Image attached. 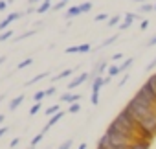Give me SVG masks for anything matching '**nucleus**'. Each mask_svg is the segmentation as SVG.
<instances>
[{
    "label": "nucleus",
    "mask_w": 156,
    "mask_h": 149,
    "mask_svg": "<svg viewBox=\"0 0 156 149\" xmlns=\"http://www.w3.org/2000/svg\"><path fill=\"white\" fill-rule=\"evenodd\" d=\"M42 136H44V133H39L37 136H33V138H31V147H35V145L42 140Z\"/></svg>",
    "instance_id": "nucleus-30"
},
{
    "label": "nucleus",
    "mask_w": 156,
    "mask_h": 149,
    "mask_svg": "<svg viewBox=\"0 0 156 149\" xmlns=\"http://www.w3.org/2000/svg\"><path fill=\"white\" fill-rule=\"evenodd\" d=\"M77 15H83V11H81L79 6H73V8H70V9L66 11V19H73V17H77Z\"/></svg>",
    "instance_id": "nucleus-17"
},
{
    "label": "nucleus",
    "mask_w": 156,
    "mask_h": 149,
    "mask_svg": "<svg viewBox=\"0 0 156 149\" xmlns=\"http://www.w3.org/2000/svg\"><path fill=\"white\" fill-rule=\"evenodd\" d=\"M132 64H134V59H132V57L125 59V61H123V63L119 64V72H127V70H129V68H130Z\"/></svg>",
    "instance_id": "nucleus-19"
},
{
    "label": "nucleus",
    "mask_w": 156,
    "mask_h": 149,
    "mask_svg": "<svg viewBox=\"0 0 156 149\" xmlns=\"http://www.w3.org/2000/svg\"><path fill=\"white\" fill-rule=\"evenodd\" d=\"M92 6H94V4L90 2V0H88V2H83V4H79V8H81V11H83V13H88V11L92 9Z\"/></svg>",
    "instance_id": "nucleus-23"
},
{
    "label": "nucleus",
    "mask_w": 156,
    "mask_h": 149,
    "mask_svg": "<svg viewBox=\"0 0 156 149\" xmlns=\"http://www.w3.org/2000/svg\"><path fill=\"white\" fill-rule=\"evenodd\" d=\"M154 66H156V57H154V59H152V61H151V63L147 64V72H151V70H152Z\"/></svg>",
    "instance_id": "nucleus-37"
},
{
    "label": "nucleus",
    "mask_w": 156,
    "mask_h": 149,
    "mask_svg": "<svg viewBox=\"0 0 156 149\" xmlns=\"http://www.w3.org/2000/svg\"><path fill=\"white\" fill-rule=\"evenodd\" d=\"M127 107L130 109V112L134 114L141 133L145 138L152 140L156 136V107H149V105H141L138 103L134 98L127 103Z\"/></svg>",
    "instance_id": "nucleus-1"
},
{
    "label": "nucleus",
    "mask_w": 156,
    "mask_h": 149,
    "mask_svg": "<svg viewBox=\"0 0 156 149\" xmlns=\"http://www.w3.org/2000/svg\"><path fill=\"white\" fill-rule=\"evenodd\" d=\"M77 149H87V144H85V142H83V144H81V145H79V147H77Z\"/></svg>",
    "instance_id": "nucleus-45"
},
{
    "label": "nucleus",
    "mask_w": 156,
    "mask_h": 149,
    "mask_svg": "<svg viewBox=\"0 0 156 149\" xmlns=\"http://www.w3.org/2000/svg\"><path fill=\"white\" fill-rule=\"evenodd\" d=\"M154 11H156V4H154Z\"/></svg>",
    "instance_id": "nucleus-50"
},
{
    "label": "nucleus",
    "mask_w": 156,
    "mask_h": 149,
    "mask_svg": "<svg viewBox=\"0 0 156 149\" xmlns=\"http://www.w3.org/2000/svg\"><path fill=\"white\" fill-rule=\"evenodd\" d=\"M72 74H73V70H72V68H66V70H62L61 74H57V76H55V78H51V81L55 83V81H61V79H66V78H70V76H72Z\"/></svg>",
    "instance_id": "nucleus-13"
},
{
    "label": "nucleus",
    "mask_w": 156,
    "mask_h": 149,
    "mask_svg": "<svg viewBox=\"0 0 156 149\" xmlns=\"http://www.w3.org/2000/svg\"><path fill=\"white\" fill-rule=\"evenodd\" d=\"M24 98H26L24 94H19V96H15V98L9 101V111H15V109H19V105L24 101Z\"/></svg>",
    "instance_id": "nucleus-12"
},
{
    "label": "nucleus",
    "mask_w": 156,
    "mask_h": 149,
    "mask_svg": "<svg viewBox=\"0 0 156 149\" xmlns=\"http://www.w3.org/2000/svg\"><path fill=\"white\" fill-rule=\"evenodd\" d=\"M119 74H121V72H119V66H116V64H112V63H110V66L107 68V78H110V79H112V78L119 76Z\"/></svg>",
    "instance_id": "nucleus-15"
},
{
    "label": "nucleus",
    "mask_w": 156,
    "mask_h": 149,
    "mask_svg": "<svg viewBox=\"0 0 156 149\" xmlns=\"http://www.w3.org/2000/svg\"><path fill=\"white\" fill-rule=\"evenodd\" d=\"M13 30H8V31H4V33H0V41H8V39H11L13 37Z\"/></svg>",
    "instance_id": "nucleus-27"
},
{
    "label": "nucleus",
    "mask_w": 156,
    "mask_h": 149,
    "mask_svg": "<svg viewBox=\"0 0 156 149\" xmlns=\"http://www.w3.org/2000/svg\"><path fill=\"white\" fill-rule=\"evenodd\" d=\"M151 11H154L152 4H140V13H151Z\"/></svg>",
    "instance_id": "nucleus-21"
},
{
    "label": "nucleus",
    "mask_w": 156,
    "mask_h": 149,
    "mask_svg": "<svg viewBox=\"0 0 156 149\" xmlns=\"http://www.w3.org/2000/svg\"><path fill=\"white\" fill-rule=\"evenodd\" d=\"M4 61H6V57H4V55H0V64H2Z\"/></svg>",
    "instance_id": "nucleus-46"
},
{
    "label": "nucleus",
    "mask_w": 156,
    "mask_h": 149,
    "mask_svg": "<svg viewBox=\"0 0 156 149\" xmlns=\"http://www.w3.org/2000/svg\"><path fill=\"white\" fill-rule=\"evenodd\" d=\"M59 111H61V105H51V107L46 109V114H48V116H53V114L59 112Z\"/></svg>",
    "instance_id": "nucleus-25"
},
{
    "label": "nucleus",
    "mask_w": 156,
    "mask_h": 149,
    "mask_svg": "<svg viewBox=\"0 0 156 149\" xmlns=\"http://www.w3.org/2000/svg\"><path fill=\"white\" fill-rule=\"evenodd\" d=\"M20 17H22V13H20V11H13V13H9L4 20H0V31H4L11 22H15V20H17V19H20Z\"/></svg>",
    "instance_id": "nucleus-4"
},
{
    "label": "nucleus",
    "mask_w": 156,
    "mask_h": 149,
    "mask_svg": "<svg viewBox=\"0 0 156 149\" xmlns=\"http://www.w3.org/2000/svg\"><path fill=\"white\" fill-rule=\"evenodd\" d=\"M79 100H81V94H70V92H66V94L61 96V101H66V103H75V101H79Z\"/></svg>",
    "instance_id": "nucleus-11"
},
{
    "label": "nucleus",
    "mask_w": 156,
    "mask_h": 149,
    "mask_svg": "<svg viewBox=\"0 0 156 149\" xmlns=\"http://www.w3.org/2000/svg\"><path fill=\"white\" fill-rule=\"evenodd\" d=\"M118 37H119V35H118V33H114V35H112V37H108V39H105V41H103V44H101V46H108V44H112V42H114V41H118Z\"/></svg>",
    "instance_id": "nucleus-28"
},
{
    "label": "nucleus",
    "mask_w": 156,
    "mask_h": 149,
    "mask_svg": "<svg viewBox=\"0 0 156 149\" xmlns=\"http://www.w3.org/2000/svg\"><path fill=\"white\" fill-rule=\"evenodd\" d=\"M6 133H8V127H0V136L6 134Z\"/></svg>",
    "instance_id": "nucleus-43"
},
{
    "label": "nucleus",
    "mask_w": 156,
    "mask_h": 149,
    "mask_svg": "<svg viewBox=\"0 0 156 149\" xmlns=\"http://www.w3.org/2000/svg\"><path fill=\"white\" fill-rule=\"evenodd\" d=\"M79 111H81V103H79V101L70 103V107H68V112H70V114H75V112H79Z\"/></svg>",
    "instance_id": "nucleus-20"
},
{
    "label": "nucleus",
    "mask_w": 156,
    "mask_h": 149,
    "mask_svg": "<svg viewBox=\"0 0 156 149\" xmlns=\"http://www.w3.org/2000/svg\"><path fill=\"white\" fill-rule=\"evenodd\" d=\"M119 22H121V15H114L108 19V26H119Z\"/></svg>",
    "instance_id": "nucleus-22"
},
{
    "label": "nucleus",
    "mask_w": 156,
    "mask_h": 149,
    "mask_svg": "<svg viewBox=\"0 0 156 149\" xmlns=\"http://www.w3.org/2000/svg\"><path fill=\"white\" fill-rule=\"evenodd\" d=\"M50 9H51V0H42L41 6L37 8V13L42 15V13H46V11H50Z\"/></svg>",
    "instance_id": "nucleus-14"
},
{
    "label": "nucleus",
    "mask_w": 156,
    "mask_h": 149,
    "mask_svg": "<svg viewBox=\"0 0 156 149\" xmlns=\"http://www.w3.org/2000/svg\"><path fill=\"white\" fill-rule=\"evenodd\" d=\"M129 78H130V76H129V74L125 72V76H123V78H121V81H119V87H123V85H125V83L129 81Z\"/></svg>",
    "instance_id": "nucleus-35"
},
{
    "label": "nucleus",
    "mask_w": 156,
    "mask_h": 149,
    "mask_svg": "<svg viewBox=\"0 0 156 149\" xmlns=\"http://www.w3.org/2000/svg\"><path fill=\"white\" fill-rule=\"evenodd\" d=\"M41 107H42V103H41V101H35V103H33V107L30 109V114H37V112L41 111Z\"/></svg>",
    "instance_id": "nucleus-29"
},
{
    "label": "nucleus",
    "mask_w": 156,
    "mask_h": 149,
    "mask_svg": "<svg viewBox=\"0 0 156 149\" xmlns=\"http://www.w3.org/2000/svg\"><path fill=\"white\" fill-rule=\"evenodd\" d=\"M31 63H33V59H31V57H28V59H24L22 63H19V64H17V68H19V70H22V68H28Z\"/></svg>",
    "instance_id": "nucleus-24"
},
{
    "label": "nucleus",
    "mask_w": 156,
    "mask_h": 149,
    "mask_svg": "<svg viewBox=\"0 0 156 149\" xmlns=\"http://www.w3.org/2000/svg\"><path fill=\"white\" fill-rule=\"evenodd\" d=\"M130 149H151V140L149 138H140L130 145Z\"/></svg>",
    "instance_id": "nucleus-9"
},
{
    "label": "nucleus",
    "mask_w": 156,
    "mask_h": 149,
    "mask_svg": "<svg viewBox=\"0 0 156 149\" xmlns=\"http://www.w3.org/2000/svg\"><path fill=\"white\" fill-rule=\"evenodd\" d=\"M19 142H20V138H13V140H11V144H9V147H15Z\"/></svg>",
    "instance_id": "nucleus-41"
},
{
    "label": "nucleus",
    "mask_w": 156,
    "mask_h": 149,
    "mask_svg": "<svg viewBox=\"0 0 156 149\" xmlns=\"http://www.w3.org/2000/svg\"><path fill=\"white\" fill-rule=\"evenodd\" d=\"M140 28H141V30H147V28H149V20H143V22H141V26H140Z\"/></svg>",
    "instance_id": "nucleus-42"
},
{
    "label": "nucleus",
    "mask_w": 156,
    "mask_h": 149,
    "mask_svg": "<svg viewBox=\"0 0 156 149\" xmlns=\"http://www.w3.org/2000/svg\"><path fill=\"white\" fill-rule=\"evenodd\" d=\"M62 116H64V112H62V111H59V112H55V114H53V116L50 118V122H48V123L44 125V129H42V133H46L48 129H51V127H53V125H55V123H57V122H59V120L62 118Z\"/></svg>",
    "instance_id": "nucleus-8"
},
{
    "label": "nucleus",
    "mask_w": 156,
    "mask_h": 149,
    "mask_svg": "<svg viewBox=\"0 0 156 149\" xmlns=\"http://www.w3.org/2000/svg\"><path fill=\"white\" fill-rule=\"evenodd\" d=\"M2 100H4V96H0V103H2Z\"/></svg>",
    "instance_id": "nucleus-49"
},
{
    "label": "nucleus",
    "mask_w": 156,
    "mask_h": 149,
    "mask_svg": "<svg viewBox=\"0 0 156 149\" xmlns=\"http://www.w3.org/2000/svg\"><path fill=\"white\" fill-rule=\"evenodd\" d=\"M66 4H68V2H64V0H61V2H59V4H55V6L51 8V11H61V9H62V8L66 6Z\"/></svg>",
    "instance_id": "nucleus-32"
},
{
    "label": "nucleus",
    "mask_w": 156,
    "mask_h": 149,
    "mask_svg": "<svg viewBox=\"0 0 156 149\" xmlns=\"http://www.w3.org/2000/svg\"><path fill=\"white\" fill-rule=\"evenodd\" d=\"M134 2H140V4H145V0H134Z\"/></svg>",
    "instance_id": "nucleus-47"
},
{
    "label": "nucleus",
    "mask_w": 156,
    "mask_h": 149,
    "mask_svg": "<svg viewBox=\"0 0 156 149\" xmlns=\"http://www.w3.org/2000/svg\"><path fill=\"white\" fill-rule=\"evenodd\" d=\"M154 44H156V35H154V37H151V39L147 41V46H154Z\"/></svg>",
    "instance_id": "nucleus-40"
},
{
    "label": "nucleus",
    "mask_w": 156,
    "mask_h": 149,
    "mask_svg": "<svg viewBox=\"0 0 156 149\" xmlns=\"http://www.w3.org/2000/svg\"><path fill=\"white\" fill-rule=\"evenodd\" d=\"M48 78V72H42V74H37V76L33 78V79H30V81H26V87H30V85H33V83H39V81H42V79H46Z\"/></svg>",
    "instance_id": "nucleus-18"
},
{
    "label": "nucleus",
    "mask_w": 156,
    "mask_h": 149,
    "mask_svg": "<svg viewBox=\"0 0 156 149\" xmlns=\"http://www.w3.org/2000/svg\"><path fill=\"white\" fill-rule=\"evenodd\" d=\"M98 145H99V147H103V149H119L118 145H114V144H112V142L108 140V136H107V134H103V136L99 138Z\"/></svg>",
    "instance_id": "nucleus-10"
},
{
    "label": "nucleus",
    "mask_w": 156,
    "mask_h": 149,
    "mask_svg": "<svg viewBox=\"0 0 156 149\" xmlns=\"http://www.w3.org/2000/svg\"><path fill=\"white\" fill-rule=\"evenodd\" d=\"M103 85H107L105 83V76H98L96 79H92V96H90V101H92L94 107L99 103V92H101Z\"/></svg>",
    "instance_id": "nucleus-2"
},
{
    "label": "nucleus",
    "mask_w": 156,
    "mask_h": 149,
    "mask_svg": "<svg viewBox=\"0 0 156 149\" xmlns=\"http://www.w3.org/2000/svg\"><path fill=\"white\" fill-rule=\"evenodd\" d=\"M35 31H26V33H22V35H19V37H15V41H22V39H28V37H31Z\"/></svg>",
    "instance_id": "nucleus-34"
},
{
    "label": "nucleus",
    "mask_w": 156,
    "mask_h": 149,
    "mask_svg": "<svg viewBox=\"0 0 156 149\" xmlns=\"http://www.w3.org/2000/svg\"><path fill=\"white\" fill-rule=\"evenodd\" d=\"M8 4H9L8 0H0V11H4V9L8 8Z\"/></svg>",
    "instance_id": "nucleus-38"
},
{
    "label": "nucleus",
    "mask_w": 156,
    "mask_h": 149,
    "mask_svg": "<svg viewBox=\"0 0 156 149\" xmlns=\"http://www.w3.org/2000/svg\"><path fill=\"white\" fill-rule=\"evenodd\" d=\"M90 79V74L88 72H83V74H79L75 79H72L70 83H68V89L72 90V89H75V87H79V85H83V83H87Z\"/></svg>",
    "instance_id": "nucleus-3"
},
{
    "label": "nucleus",
    "mask_w": 156,
    "mask_h": 149,
    "mask_svg": "<svg viewBox=\"0 0 156 149\" xmlns=\"http://www.w3.org/2000/svg\"><path fill=\"white\" fill-rule=\"evenodd\" d=\"M107 19H110L107 13H99V15H96V22H103V20H107Z\"/></svg>",
    "instance_id": "nucleus-33"
},
{
    "label": "nucleus",
    "mask_w": 156,
    "mask_h": 149,
    "mask_svg": "<svg viewBox=\"0 0 156 149\" xmlns=\"http://www.w3.org/2000/svg\"><path fill=\"white\" fill-rule=\"evenodd\" d=\"M108 68V63L107 61H99L94 68H92V72H90V79H96L98 76H103V72Z\"/></svg>",
    "instance_id": "nucleus-5"
},
{
    "label": "nucleus",
    "mask_w": 156,
    "mask_h": 149,
    "mask_svg": "<svg viewBox=\"0 0 156 149\" xmlns=\"http://www.w3.org/2000/svg\"><path fill=\"white\" fill-rule=\"evenodd\" d=\"M35 2H41V0H30V4H35Z\"/></svg>",
    "instance_id": "nucleus-48"
},
{
    "label": "nucleus",
    "mask_w": 156,
    "mask_h": 149,
    "mask_svg": "<svg viewBox=\"0 0 156 149\" xmlns=\"http://www.w3.org/2000/svg\"><path fill=\"white\" fill-rule=\"evenodd\" d=\"M44 92H46V96H53V94H55V87L51 85V87H50V89H46Z\"/></svg>",
    "instance_id": "nucleus-36"
},
{
    "label": "nucleus",
    "mask_w": 156,
    "mask_h": 149,
    "mask_svg": "<svg viewBox=\"0 0 156 149\" xmlns=\"http://www.w3.org/2000/svg\"><path fill=\"white\" fill-rule=\"evenodd\" d=\"M64 2H68V0H64Z\"/></svg>",
    "instance_id": "nucleus-52"
},
{
    "label": "nucleus",
    "mask_w": 156,
    "mask_h": 149,
    "mask_svg": "<svg viewBox=\"0 0 156 149\" xmlns=\"http://www.w3.org/2000/svg\"><path fill=\"white\" fill-rule=\"evenodd\" d=\"M44 98H46V92H44V90H37V92L33 94V100H35V101H42Z\"/></svg>",
    "instance_id": "nucleus-26"
},
{
    "label": "nucleus",
    "mask_w": 156,
    "mask_h": 149,
    "mask_svg": "<svg viewBox=\"0 0 156 149\" xmlns=\"http://www.w3.org/2000/svg\"><path fill=\"white\" fill-rule=\"evenodd\" d=\"M30 149H33V147H31V145H30Z\"/></svg>",
    "instance_id": "nucleus-51"
},
{
    "label": "nucleus",
    "mask_w": 156,
    "mask_h": 149,
    "mask_svg": "<svg viewBox=\"0 0 156 149\" xmlns=\"http://www.w3.org/2000/svg\"><path fill=\"white\" fill-rule=\"evenodd\" d=\"M145 85H147V87H149V90L156 96V74H152V76L145 81Z\"/></svg>",
    "instance_id": "nucleus-16"
},
{
    "label": "nucleus",
    "mask_w": 156,
    "mask_h": 149,
    "mask_svg": "<svg viewBox=\"0 0 156 149\" xmlns=\"http://www.w3.org/2000/svg\"><path fill=\"white\" fill-rule=\"evenodd\" d=\"M119 59H123V53H114L110 61H119Z\"/></svg>",
    "instance_id": "nucleus-39"
},
{
    "label": "nucleus",
    "mask_w": 156,
    "mask_h": 149,
    "mask_svg": "<svg viewBox=\"0 0 156 149\" xmlns=\"http://www.w3.org/2000/svg\"><path fill=\"white\" fill-rule=\"evenodd\" d=\"M92 50L90 44H77V46H70L66 48V53H88Z\"/></svg>",
    "instance_id": "nucleus-7"
},
{
    "label": "nucleus",
    "mask_w": 156,
    "mask_h": 149,
    "mask_svg": "<svg viewBox=\"0 0 156 149\" xmlns=\"http://www.w3.org/2000/svg\"><path fill=\"white\" fill-rule=\"evenodd\" d=\"M72 144H73V140H72V138H68L66 142H62V144L59 145V149H70V147H72Z\"/></svg>",
    "instance_id": "nucleus-31"
},
{
    "label": "nucleus",
    "mask_w": 156,
    "mask_h": 149,
    "mask_svg": "<svg viewBox=\"0 0 156 149\" xmlns=\"http://www.w3.org/2000/svg\"><path fill=\"white\" fill-rule=\"evenodd\" d=\"M136 19H140V15H138V13H127V15H125V20H121V22H119V30H129V28H130V24H132Z\"/></svg>",
    "instance_id": "nucleus-6"
},
{
    "label": "nucleus",
    "mask_w": 156,
    "mask_h": 149,
    "mask_svg": "<svg viewBox=\"0 0 156 149\" xmlns=\"http://www.w3.org/2000/svg\"><path fill=\"white\" fill-rule=\"evenodd\" d=\"M4 120H6V116H4V114H0V125L4 123Z\"/></svg>",
    "instance_id": "nucleus-44"
}]
</instances>
